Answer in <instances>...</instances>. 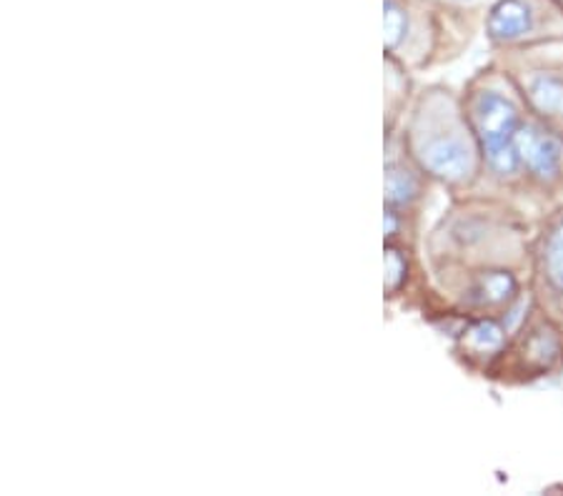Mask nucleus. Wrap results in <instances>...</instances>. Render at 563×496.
<instances>
[{
    "label": "nucleus",
    "mask_w": 563,
    "mask_h": 496,
    "mask_svg": "<svg viewBox=\"0 0 563 496\" xmlns=\"http://www.w3.org/2000/svg\"><path fill=\"white\" fill-rule=\"evenodd\" d=\"M536 221L486 196H453L426 236V313L506 316L529 291Z\"/></svg>",
    "instance_id": "obj_1"
},
{
    "label": "nucleus",
    "mask_w": 563,
    "mask_h": 496,
    "mask_svg": "<svg viewBox=\"0 0 563 496\" xmlns=\"http://www.w3.org/2000/svg\"><path fill=\"white\" fill-rule=\"evenodd\" d=\"M398 135L423 174L451 198L474 191L484 158L463 98L451 86L431 84L416 90Z\"/></svg>",
    "instance_id": "obj_2"
},
{
    "label": "nucleus",
    "mask_w": 563,
    "mask_h": 496,
    "mask_svg": "<svg viewBox=\"0 0 563 496\" xmlns=\"http://www.w3.org/2000/svg\"><path fill=\"white\" fill-rule=\"evenodd\" d=\"M496 63L519 88L526 106L563 133V41L498 48Z\"/></svg>",
    "instance_id": "obj_3"
},
{
    "label": "nucleus",
    "mask_w": 563,
    "mask_h": 496,
    "mask_svg": "<svg viewBox=\"0 0 563 496\" xmlns=\"http://www.w3.org/2000/svg\"><path fill=\"white\" fill-rule=\"evenodd\" d=\"M563 372V331L539 306L529 309L514 329L504 354L488 368L486 376L498 384H531Z\"/></svg>",
    "instance_id": "obj_4"
},
{
    "label": "nucleus",
    "mask_w": 563,
    "mask_h": 496,
    "mask_svg": "<svg viewBox=\"0 0 563 496\" xmlns=\"http://www.w3.org/2000/svg\"><path fill=\"white\" fill-rule=\"evenodd\" d=\"M486 35L496 51L563 41V13L536 0H498L486 15Z\"/></svg>",
    "instance_id": "obj_5"
},
{
    "label": "nucleus",
    "mask_w": 563,
    "mask_h": 496,
    "mask_svg": "<svg viewBox=\"0 0 563 496\" xmlns=\"http://www.w3.org/2000/svg\"><path fill=\"white\" fill-rule=\"evenodd\" d=\"M531 258L533 301L563 331V206L536 223Z\"/></svg>",
    "instance_id": "obj_6"
},
{
    "label": "nucleus",
    "mask_w": 563,
    "mask_h": 496,
    "mask_svg": "<svg viewBox=\"0 0 563 496\" xmlns=\"http://www.w3.org/2000/svg\"><path fill=\"white\" fill-rule=\"evenodd\" d=\"M435 184L406 151L401 135H386V209L419 219L423 201Z\"/></svg>",
    "instance_id": "obj_7"
},
{
    "label": "nucleus",
    "mask_w": 563,
    "mask_h": 496,
    "mask_svg": "<svg viewBox=\"0 0 563 496\" xmlns=\"http://www.w3.org/2000/svg\"><path fill=\"white\" fill-rule=\"evenodd\" d=\"M511 339L501 316H471L453 331V354L468 372L484 374L496 364Z\"/></svg>",
    "instance_id": "obj_8"
},
{
    "label": "nucleus",
    "mask_w": 563,
    "mask_h": 496,
    "mask_svg": "<svg viewBox=\"0 0 563 496\" xmlns=\"http://www.w3.org/2000/svg\"><path fill=\"white\" fill-rule=\"evenodd\" d=\"M413 101L411 70L386 56V135L401 129V121Z\"/></svg>",
    "instance_id": "obj_9"
},
{
    "label": "nucleus",
    "mask_w": 563,
    "mask_h": 496,
    "mask_svg": "<svg viewBox=\"0 0 563 496\" xmlns=\"http://www.w3.org/2000/svg\"><path fill=\"white\" fill-rule=\"evenodd\" d=\"M416 271V246L386 243V299H406L411 294Z\"/></svg>",
    "instance_id": "obj_10"
}]
</instances>
